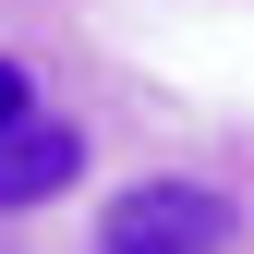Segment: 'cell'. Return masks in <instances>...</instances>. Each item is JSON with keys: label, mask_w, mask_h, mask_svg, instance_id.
<instances>
[{"label": "cell", "mask_w": 254, "mask_h": 254, "mask_svg": "<svg viewBox=\"0 0 254 254\" xmlns=\"http://www.w3.org/2000/svg\"><path fill=\"white\" fill-rule=\"evenodd\" d=\"M230 194L218 182H133V194H109V218H97V254H230Z\"/></svg>", "instance_id": "cell-1"}, {"label": "cell", "mask_w": 254, "mask_h": 254, "mask_svg": "<svg viewBox=\"0 0 254 254\" xmlns=\"http://www.w3.org/2000/svg\"><path fill=\"white\" fill-rule=\"evenodd\" d=\"M73 182H85V133L73 121H49V109L0 121V206H49V194H73Z\"/></svg>", "instance_id": "cell-2"}, {"label": "cell", "mask_w": 254, "mask_h": 254, "mask_svg": "<svg viewBox=\"0 0 254 254\" xmlns=\"http://www.w3.org/2000/svg\"><path fill=\"white\" fill-rule=\"evenodd\" d=\"M12 109H37V73H24V61H0V121Z\"/></svg>", "instance_id": "cell-3"}]
</instances>
